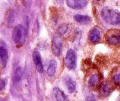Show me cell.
I'll return each mask as SVG.
<instances>
[{
  "label": "cell",
  "instance_id": "obj_6",
  "mask_svg": "<svg viewBox=\"0 0 120 101\" xmlns=\"http://www.w3.org/2000/svg\"><path fill=\"white\" fill-rule=\"evenodd\" d=\"M67 4L73 9H82L87 4V0H67Z\"/></svg>",
  "mask_w": 120,
  "mask_h": 101
},
{
  "label": "cell",
  "instance_id": "obj_7",
  "mask_svg": "<svg viewBox=\"0 0 120 101\" xmlns=\"http://www.w3.org/2000/svg\"><path fill=\"white\" fill-rule=\"evenodd\" d=\"M33 57L34 63H35L37 70L41 73H43L44 67L43 65H42V59H41V57L40 53L38 51H34L33 52Z\"/></svg>",
  "mask_w": 120,
  "mask_h": 101
},
{
  "label": "cell",
  "instance_id": "obj_16",
  "mask_svg": "<svg viewBox=\"0 0 120 101\" xmlns=\"http://www.w3.org/2000/svg\"><path fill=\"white\" fill-rule=\"evenodd\" d=\"M22 69L21 67H18V68H17L14 73V81L15 82H19L21 79L22 77Z\"/></svg>",
  "mask_w": 120,
  "mask_h": 101
},
{
  "label": "cell",
  "instance_id": "obj_5",
  "mask_svg": "<svg viewBox=\"0 0 120 101\" xmlns=\"http://www.w3.org/2000/svg\"><path fill=\"white\" fill-rule=\"evenodd\" d=\"M63 47V41L60 37L55 36L53 39L52 44V50L53 53L56 56H59L61 52Z\"/></svg>",
  "mask_w": 120,
  "mask_h": 101
},
{
  "label": "cell",
  "instance_id": "obj_11",
  "mask_svg": "<svg viewBox=\"0 0 120 101\" xmlns=\"http://www.w3.org/2000/svg\"><path fill=\"white\" fill-rule=\"evenodd\" d=\"M75 20L82 24H88L90 23L91 19L89 16H83L81 14H76L74 16Z\"/></svg>",
  "mask_w": 120,
  "mask_h": 101
},
{
  "label": "cell",
  "instance_id": "obj_3",
  "mask_svg": "<svg viewBox=\"0 0 120 101\" xmlns=\"http://www.w3.org/2000/svg\"><path fill=\"white\" fill-rule=\"evenodd\" d=\"M107 42L112 45H116L120 43V30L116 29L110 30L106 34Z\"/></svg>",
  "mask_w": 120,
  "mask_h": 101
},
{
  "label": "cell",
  "instance_id": "obj_4",
  "mask_svg": "<svg viewBox=\"0 0 120 101\" xmlns=\"http://www.w3.org/2000/svg\"><path fill=\"white\" fill-rule=\"evenodd\" d=\"M65 64L69 69L73 70L76 67L77 56L74 51L72 49L68 50L65 59Z\"/></svg>",
  "mask_w": 120,
  "mask_h": 101
},
{
  "label": "cell",
  "instance_id": "obj_15",
  "mask_svg": "<svg viewBox=\"0 0 120 101\" xmlns=\"http://www.w3.org/2000/svg\"><path fill=\"white\" fill-rule=\"evenodd\" d=\"M67 86L68 89L70 93L74 92L76 89V83L70 77L67 79L66 80Z\"/></svg>",
  "mask_w": 120,
  "mask_h": 101
},
{
  "label": "cell",
  "instance_id": "obj_8",
  "mask_svg": "<svg viewBox=\"0 0 120 101\" xmlns=\"http://www.w3.org/2000/svg\"><path fill=\"white\" fill-rule=\"evenodd\" d=\"M101 39V32L97 28H94L89 33V40L92 43H98Z\"/></svg>",
  "mask_w": 120,
  "mask_h": 101
},
{
  "label": "cell",
  "instance_id": "obj_18",
  "mask_svg": "<svg viewBox=\"0 0 120 101\" xmlns=\"http://www.w3.org/2000/svg\"><path fill=\"white\" fill-rule=\"evenodd\" d=\"M112 81L115 84L120 86V73L116 74L112 77Z\"/></svg>",
  "mask_w": 120,
  "mask_h": 101
},
{
  "label": "cell",
  "instance_id": "obj_17",
  "mask_svg": "<svg viewBox=\"0 0 120 101\" xmlns=\"http://www.w3.org/2000/svg\"><path fill=\"white\" fill-rule=\"evenodd\" d=\"M68 28V25L67 24H63L62 25H60L58 28V32L59 34L61 35V34H64L65 32L67 31Z\"/></svg>",
  "mask_w": 120,
  "mask_h": 101
},
{
  "label": "cell",
  "instance_id": "obj_10",
  "mask_svg": "<svg viewBox=\"0 0 120 101\" xmlns=\"http://www.w3.org/2000/svg\"><path fill=\"white\" fill-rule=\"evenodd\" d=\"M8 54V51L4 47H0V64L3 67H5L7 63Z\"/></svg>",
  "mask_w": 120,
  "mask_h": 101
},
{
  "label": "cell",
  "instance_id": "obj_13",
  "mask_svg": "<svg viewBox=\"0 0 120 101\" xmlns=\"http://www.w3.org/2000/svg\"><path fill=\"white\" fill-rule=\"evenodd\" d=\"M53 93H54L55 97L57 101H67V98L65 94L64 93L63 91L59 89L58 88H55L53 90Z\"/></svg>",
  "mask_w": 120,
  "mask_h": 101
},
{
  "label": "cell",
  "instance_id": "obj_14",
  "mask_svg": "<svg viewBox=\"0 0 120 101\" xmlns=\"http://www.w3.org/2000/svg\"><path fill=\"white\" fill-rule=\"evenodd\" d=\"M56 69V62L55 60L50 61L49 65L47 69V74L49 76H53L55 74Z\"/></svg>",
  "mask_w": 120,
  "mask_h": 101
},
{
  "label": "cell",
  "instance_id": "obj_9",
  "mask_svg": "<svg viewBox=\"0 0 120 101\" xmlns=\"http://www.w3.org/2000/svg\"><path fill=\"white\" fill-rule=\"evenodd\" d=\"M112 92V88L110 86V85L108 84V83H102L100 86V94L101 96L102 97H106V96H108L111 92Z\"/></svg>",
  "mask_w": 120,
  "mask_h": 101
},
{
  "label": "cell",
  "instance_id": "obj_20",
  "mask_svg": "<svg viewBox=\"0 0 120 101\" xmlns=\"http://www.w3.org/2000/svg\"><path fill=\"white\" fill-rule=\"evenodd\" d=\"M5 85V83L4 80L0 79V90H1L4 88Z\"/></svg>",
  "mask_w": 120,
  "mask_h": 101
},
{
  "label": "cell",
  "instance_id": "obj_1",
  "mask_svg": "<svg viewBox=\"0 0 120 101\" xmlns=\"http://www.w3.org/2000/svg\"><path fill=\"white\" fill-rule=\"evenodd\" d=\"M101 16L105 22L112 25L120 24V14L109 7H104L101 11Z\"/></svg>",
  "mask_w": 120,
  "mask_h": 101
},
{
  "label": "cell",
  "instance_id": "obj_19",
  "mask_svg": "<svg viewBox=\"0 0 120 101\" xmlns=\"http://www.w3.org/2000/svg\"><path fill=\"white\" fill-rule=\"evenodd\" d=\"M97 101L96 97L94 96L93 94H91L90 95H89L86 99V101Z\"/></svg>",
  "mask_w": 120,
  "mask_h": 101
},
{
  "label": "cell",
  "instance_id": "obj_2",
  "mask_svg": "<svg viewBox=\"0 0 120 101\" xmlns=\"http://www.w3.org/2000/svg\"><path fill=\"white\" fill-rule=\"evenodd\" d=\"M26 36V31L24 27L21 24L16 25L12 32V39L17 44L23 43Z\"/></svg>",
  "mask_w": 120,
  "mask_h": 101
},
{
  "label": "cell",
  "instance_id": "obj_21",
  "mask_svg": "<svg viewBox=\"0 0 120 101\" xmlns=\"http://www.w3.org/2000/svg\"><path fill=\"white\" fill-rule=\"evenodd\" d=\"M96 1H101V0H96Z\"/></svg>",
  "mask_w": 120,
  "mask_h": 101
},
{
  "label": "cell",
  "instance_id": "obj_12",
  "mask_svg": "<svg viewBox=\"0 0 120 101\" xmlns=\"http://www.w3.org/2000/svg\"><path fill=\"white\" fill-rule=\"evenodd\" d=\"M100 81V77L98 74H94L92 75L88 80V85L91 88H96L99 84Z\"/></svg>",
  "mask_w": 120,
  "mask_h": 101
}]
</instances>
